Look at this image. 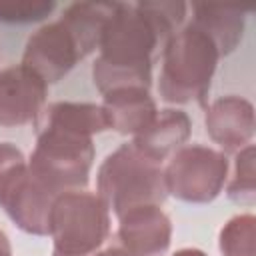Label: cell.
<instances>
[{"label":"cell","mask_w":256,"mask_h":256,"mask_svg":"<svg viewBox=\"0 0 256 256\" xmlns=\"http://www.w3.org/2000/svg\"><path fill=\"white\" fill-rule=\"evenodd\" d=\"M52 256H54V254H52Z\"/></svg>","instance_id":"obj_22"},{"label":"cell","mask_w":256,"mask_h":256,"mask_svg":"<svg viewBox=\"0 0 256 256\" xmlns=\"http://www.w3.org/2000/svg\"><path fill=\"white\" fill-rule=\"evenodd\" d=\"M136 256H162L170 248L172 220L160 206H138L118 216L116 238Z\"/></svg>","instance_id":"obj_10"},{"label":"cell","mask_w":256,"mask_h":256,"mask_svg":"<svg viewBox=\"0 0 256 256\" xmlns=\"http://www.w3.org/2000/svg\"><path fill=\"white\" fill-rule=\"evenodd\" d=\"M96 194L116 218L138 206H162L168 196L164 164L150 160L132 142H126L100 164Z\"/></svg>","instance_id":"obj_4"},{"label":"cell","mask_w":256,"mask_h":256,"mask_svg":"<svg viewBox=\"0 0 256 256\" xmlns=\"http://www.w3.org/2000/svg\"><path fill=\"white\" fill-rule=\"evenodd\" d=\"M54 198L56 194L30 172L26 160L0 176V208L26 234H48V218Z\"/></svg>","instance_id":"obj_8"},{"label":"cell","mask_w":256,"mask_h":256,"mask_svg":"<svg viewBox=\"0 0 256 256\" xmlns=\"http://www.w3.org/2000/svg\"><path fill=\"white\" fill-rule=\"evenodd\" d=\"M116 2H74L62 16L40 26L28 38L22 66L44 84L62 80L82 58L100 46L104 28Z\"/></svg>","instance_id":"obj_2"},{"label":"cell","mask_w":256,"mask_h":256,"mask_svg":"<svg viewBox=\"0 0 256 256\" xmlns=\"http://www.w3.org/2000/svg\"><path fill=\"white\" fill-rule=\"evenodd\" d=\"M172 256H208V254L202 252V250H198V248H180Z\"/></svg>","instance_id":"obj_21"},{"label":"cell","mask_w":256,"mask_h":256,"mask_svg":"<svg viewBox=\"0 0 256 256\" xmlns=\"http://www.w3.org/2000/svg\"><path fill=\"white\" fill-rule=\"evenodd\" d=\"M92 162V136L56 126L36 128V146L28 158V168L56 196L86 188Z\"/></svg>","instance_id":"obj_6"},{"label":"cell","mask_w":256,"mask_h":256,"mask_svg":"<svg viewBox=\"0 0 256 256\" xmlns=\"http://www.w3.org/2000/svg\"><path fill=\"white\" fill-rule=\"evenodd\" d=\"M94 256H136V254H132L130 250H126L122 244H118L116 240L112 242V244H108V246H102Z\"/></svg>","instance_id":"obj_19"},{"label":"cell","mask_w":256,"mask_h":256,"mask_svg":"<svg viewBox=\"0 0 256 256\" xmlns=\"http://www.w3.org/2000/svg\"><path fill=\"white\" fill-rule=\"evenodd\" d=\"M48 234L54 256H94L110 238V210L86 188L62 192L52 202Z\"/></svg>","instance_id":"obj_5"},{"label":"cell","mask_w":256,"mask_h":256,"mask_svg":"<svg viewBox=\"0 0 256 256\" xmlns=\"http://www.w3.org/2000/svg\"><path fill=\"white\" fill-rule=\"evenodd\" d=\"M192 130V122L186 112L178 108L158 110L154 120L134 136L132 144L150 160L164 164L184 142L188 140Z\"/></svg>","instance_id":"obj_13"},{"label":"cell","mask_w":256,"mask_h":256,"mask_svg":"<svg viewBox=\"0 0 256 256\" xmlns=\"http://www.w3.org/2000/svg\"><path fill=\"white\" fill-rule=\"evenodd\" d=\"M186 10L188 4L170 0L116 2L92 64L96 88L102 94L124 86L150 90L154 56L180 30Z\"/></svg>","instance_id":"obj_1"},{"label":"cell","mask_w":256,"mask_h":256,"mask_svg":"<svg viewBox=\"0 0 256 256\" xmlns=\"http://www.w3.org/2000/svg\"><path fill=\"white\" fill-rule=\"evenodd\" d=\"M34 126H56L86 136L108 130L102 106L90 102H52L42 108L34 120Z\"/></svg>","instance_id":"obj_15"},{"label":"cell","mask_w":256,"mask_h":256,"mask_svg":"<svg viewBox=\"0 0 256 256\" xmlns=\"http://www.w3.org/2000/svg\"><path fill=\"white\" fill-rule=\"evenodd\" d=\"M48 84L26 66L0 70V126H24L34 122L46 106Z\"/></svg>","instance_id":"obj_9"},{"label":"cell","mask_w":256,"mask_h":256,"mask_svg":"<svg viewBox=\"0 0 256 256\" xmlns=\"http://www.w3.org/2000/svg\"><path fill=\"white\" fill-rule=\"evenodd\" d=\"M226 180V154L202 144L180 146L164 166L166 192L188 204H208L216 200Z\"/></svg>","instance_id":"obj_7"},{"label":"cell","mask_w":256,"mask_h":256,"mask_svg":"<svg viewBox=\"0 0 256 256\" xmlns=\"http://www.w3.org/2000/svg\"><path fill=\"white\" fill-rule=\"evenodd\" d=\"M194 18L192 22L200 26L216 44L220 56L234 52L244 34L246 10L232 6H216V4H196L192 6Z\"/></svg>","instance_id":"obj_14"},{"label":"cell","mask_w":256,"mask_h":256,"mask_svg":"<svg viewBox=\"0 0 256 256\" xmlns=\"http://www.w3.org/2000/svg\"><path fill=\"white\" fill-rule=\"evenodd\" d=\"M54 2H8L0 4V22L8 24H28L44 20L54 12Z\"/></svg>","instance_id":"obj_18"},{"label":"cell","mask_w":256,"mask_h":256,"mask_svg":"<svg viewBox=\"0 0 256 256\" xmlns=\"http://www.w3.org/2000/svg\"><path fill=\"white\" fill-rule=\"evenodd\" d=\"M0 256H12V246L6 236V232L0 230Z\"/></svg>","instance_id":"obj_20"},{"label":"cell","mask_w":256,"mask_h":256,"mask_svg":"<svg viewBox=\"0 0 256 256\" xmlns=\"http://www.w3.org/2000/svg\"><path fill=\"white\" fill-rule=\"evenodd\" d=\"M100 104L108 122V130H116L118 134L136 136L142 132L156 116L158 108L148 88L140 86H124L110 90Z\"/></svg>","instance_id":"obj_12"},{"label":"cell","mask_w":256,"mask_h":256,"mask_svg":"<svg viewBox=\"0 0 256 256\" xmlns=\"http://www.w3.org/2000/svg\"><path fill=\"white\" fill-rule=\"evenodd\" d=\"M204 126L212 142L224 152H238L254 136V106L250 100L230 94L214 100L206 108Z\"/></svg>","instance_id":"obj_11"},{"label":"cell","mask_w":256,"mask_h":256,"mask_svg":"<svg viewBox=\"0 0 256 256\" xmlns=\"http://www.w3.org/2000/svg\"><path fill=\"white\" fill-rule=\"evenodd\" d=\"M220 58L212 38L194 22L186 24L162 48L160 98L170 104L204 102Z\"/></svg>","instance_id":"obj_3"},{"label":"cell","mask_w":256,"mask_h":256,"mask_svg":"<svg viewBox=\"0 0 256 256\" xmlns=\"http://www.w3.org/2000/svg\"><path fill=\"white\" fill-rule=\"evenodd\" d=\"M256 218L254 214H238L230 218L218 234L222 256H256Z\"/></svg>","instance_id":"obj_16"},{"label":"cell","mask_w":256,"mask_h":256,"mask_svg":"<svg viewBox=\"0 0 256 256\" xmlns=\"http://www.w3.org/2000/svg\"><path fill=\"white\" fill-rule=\"evenodd\" d=\"M254 144L240 148L234 156L232 178L226 188V196L236 204L252 206L256 200V170H254Z\"/></svg>","instance_id":"obj_17"}]
</instances>
